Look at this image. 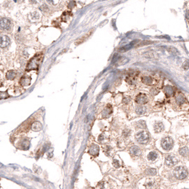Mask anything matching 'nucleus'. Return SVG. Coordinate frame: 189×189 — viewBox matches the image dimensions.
Segmentation results:
<instances>
[{
    "instance_id": "f257e3e1",
    "label": "nucleus",
    "mask_w": 189,
    "mask_h": 189,
    "mask_svg": "<svg viewBox=\"0 0 189 189\" xmlns=\"http://www.w3.org/2000/svg\"><path fill=\"white\" fill-rule=\"evenodd\" d=\"M42 59H43V54L39 53L36 55L29 62L27 67H26V70L29 71L31 70H37L42 61Z\"/></svg>"
},
{
    "instance_id": "f03ea898",
    "label": "nucleus",
    "mask_w": 189,
    "mask_h": 189,
    "mask_svg": "<svg viewBox=\"0 0 189 189\" xmlns=\"http://www.w3.org/2000/svg\"><path fill=\"white\" fill-rule=\"evenodd\" d=\"M136 140L141 144H146L149 141V134L146 131H141L136 134Z\"/></svg>"
},
{
    "instance_id": "7ed1b4c3",
    "label": "nucleus",
    "mask_w": 189,
    "mask_h": 189,
    "mask_svg": "<svg viewBox=\"0 0 189 189\" xmlns=\"http://www.w3.org/2000/svg\"><path fill=\"white\" fill-rule=\"evenodd\" d=\"M174 176L179 180L184 179L188 176V171L183 166H178L174 170Z\"/></svg>"
},
{
    "instance_id": "20e7f679",
    "label": "nucleus",
    "mask_w": 189,
    "mask_h": 189,
    "mask_svg": "<svg viewBox=\"0 0 189 189\" xmlns=\"http://www.w3.org/2000/svg\"><path fill=\"white\" fill-rule=\"evenodd\" d=\"M162 148L166 151L171 150L173 146V140L170 137H166L162 139L161 142Z\"/></svg>"
},
{
    "instance_id": "39448f33",
    "label": "nucleus",
    "mask_w": 189,
    "mask_h": 189,
    "mask_svg": "<svg viewBox=\"0 0 189 189\" xmlns=\"http://www.w3.org/2000/svg\"><path fill=\"white\" fill-rule=\"evenodd\" d=\"M178 160V159L173 156V155H168L166 157V160H165V163L166 166L171 167V166H174L175 165L177 164Z\"/></svg>"
},
{
    "instance_id": "423d86ee",
    "label": "nucleus",
    "mask_w": 189,
    "mask_h": 189,
    "mask_svg": "<svg viewBox=\"0 0 189 189\" xmlns=\"http://www.w3.org/2000/svg\"><path fill=\"white\" fill-rule=\"evenodd\" d=\"M1 29L2 30H9L12 26V21L7 18L1 19Z\"/></svg>"
},
{
    "instance_id": "0eeeda50",
    "label": "nucleus",
    "mask_w": 189,
    "mask_h": 189,
    "mask_svg": "<svg viewBox=\"0 0 189 189\" xmlns=\"http://www.w3.org/2000/svg\"><path fill=\"white\" fill-rule=\"evenodd\" d=\"M135 101L138 104L144 105V104H146V103H148V98H147L146 94H142V93H140V94H139L137 96V98L135 99Z\"/></svg>"
},
{
    "instance_id": "6e6552de",
    "label": "nucleus",
    "mask_w": 189,
    "mask_h": 189,
    "mask_svg": "<svg viewBox=\"0 0 189 189\" xmlns=\"http://www.w3.org/2000/svg\"><path fill=\"white\" fill-rule=\"evenodd\" d=\"M99 151H100V148L97 144H92L89 148V153L94 156H98Z\"/></svg>"
},
{
    "instance_id": "1a4fd4ad",
    "label": "nucleus",
    "mask_w": 189,
    "mask_h": 189,
    "mask_svg": "<svg viewBox=\"0 0 189 189\" xmlns=\"http://www.w3.org/2000/svg\"><path fill=\"white\" fill-rule=\"evenodd\" d=\"M11 43L10 39L5 35H2L1 36V47L2 48H6Z\"/></svg>"
},
{
    "instance_id": "9d476101",
    "label": "nucleus",
    "mask_w": 189,
    "mask_h": 189,
    "mask_svg": "<svg viewBox=\"0 0 189 189\" xmlns=\"http://www.w3.org/2000/svg\"><path fill=\"white\" fill-rule=\"evenodd\" d=\"M163 91H164V93H165V94L167 96V97H172L173 94H174V90H173V88L171 87V86H170V85H167V86H166L165 87H164V90H163Z\"/></svg>"
},
{
    "instance_id": "9b49d317",
    "label": "nucleus",
    "mask_w": 189,
    "mask_h": 189,
    "mask_svg": "<svg viewBox=\"0 0 189 189\" xmlns=\"http://www.w3.org/2000/svg\"><path fill=\"white\" fill-rule=\"evenodd\" d=\"M154 129L155 132H156V133H160V132H161L163 131V129H164V126H163V125L162 122H156V123L154 124Z\"/></svg>"
},
{
    "instance_id": "f8f14e48",
    "label": "nucleus",
    "mask_w": 189,
    "mask_h": 189,
    "mask_svg": "<svg viewBox=\"0 0 189 189\" xmlns=\"http://www.w3.org/2000/svg\"><path fill=\"white\" fill-rule=\"evenodd\" d=\"M176 100L177 104H178V105H182V104H183V103H185V98L184 94H182L181 92H178V93L176 94Z\"/></svg>"
},
{
    "instance_id": "ddd939ff",
    "label": "nucleus",
    "mask_w": 189,
    "mask_h": 189,
    "mask_svg": "<svg viewBox=\"0 0 189 189\" xmlns=\"http://www.w3.org/2000/svg\"><path fill=\"white\" fill-rule=\"evenodd\" d=\"M130 153L134 156H139L142 153V151L137 146H133L130 148Z\"/></svg>"
},
{
    "instance_id": "4468645a",
    "label": "nucleus",
    "mask_w": 189,
    "mask_h": 189,
    "mask_svg": "<svg viewBox=\"0 0 189 189\" xmlns=\"http://www.w3.org/2000/svg\"><path fill=\"white\" fill-rule=\"evenodd\" d=\"M30 82H31V77L26 75H24V77H22L20 80V83L22 86H28L30 85Z\"/></svg>"
},
{
    "instance_id": "2eb2a0df",
    "label": "nucleus",
    "mask_w": 189,
    "mask_h": 189,
    "mask_svg": "<svg viewBox=\"0 0 189 189\" xmlns=\"http://www.w3.org/2000/svg\"><path fill=\"white\" fill-rule=\"evenodd\" d=\"M31 129L34 132H39L42 129V125L39 122H35L32 124Z\"/></svg>"
},
{
    "instance_id": "dca6fc26",
    "label": "nucleus",
    "mask_w": 189,
    "mask_h": 189,
    "mask_svg": "<svg viewBox=\"0 0 189 189\" xmlns=\"http://www.w3.org/2000/svg\"><path fill=\"white\" fill-rule=\"evenodd\" d=\"M137 42H138V41H132V43H130L126 45L125 46L121 48L120 49V52H125V51H127L129 50V49H130L131 48H132V47L135 45V43H137Z\"/></svg>"
},
{
    "instance_id": "f3484780",
    "label": "nucleus",
    "mask_w": 189,
    "mask_h": 189,
    "mask_svg": "<svg viewBox=\"0 0 189 189\" xmlns=\"http://www.w3.org/2000/svg\"><path fill=\"white\" fill-rule=\"evenodd\" d=\"M142 80L143 83H144L145 85H151L153 83V79L150 76H144L142 77Z\"/></svg>"
},
{
    "instance_id": "a211bd4d",
    "label": "nucleus",
    "mask_w": 189,
    "mask_h": 189,
    "mask_svg": "<svg viewBox=\"0 0 189 189\" xmlns=\"http://www.w3.org/2000/svg\"><path fill=\"white\" fill-rule=\"evenodd\" d=\"M92 31H89L87 34H85L83 36H82L80 39H77V41L76 42V44L77 45V44H79V43H82L83 41H85V40H86V39H87V38H88V37H89V36L91 35V34H92Z\"/></svg>"
},
{
    "instance_id": "6ab92c4d",
    "label": "nucleus",
    "mask_w": 189,
    "mask_h": 189,
    "mask_svg": "<svg viewBox=\"0 0 189 189\" xmlns=\"http://www.w3.org/2000/svg\"><path fill=\"white\" fill-rule=\"evenodd\" d=\"M158 157V154L155 151H151L149 154H148V159L151 161H155Z\"/></svg>"
},
{
    "instance_id": "aec40b11",
    "label": "nucleus",
    "mask_w": 189,
    "mask_h": 189,
    "mask_svg": "<svg viewBox=\"0 0 189 189\" xmlns=\"http://www.w3.org/2000/svg\"><path fill=\"white\" fill-rule=\"evenodd\" d=\"M179 153L183 156H187L189 155V149H188V147H183L179 150Z\"/></svg>"
},
{
    "instance_id": "412c9836",
    "label": "nucleus",
    "mask_w": 189,
    "mask_h": 189,
    "mask_svg": "<svg viewBox=\"0 0 189 189\" xmlns=\"http://www.w3.org/2000/svg\"><path fill=\"white\" fill-rule=\"evenodd\" d=\"M146 107H144V106H140V107H137L136 109V112L137 114L138 115H143L146 112Z\"/></svg>"
},
{
    "instance_id": "4be33fe9",
    "label": "nucleus",
    "mask_w": 189,
    "mask_h": 189,
    "mask_svg": "<svg viewBox=\"0 0 189 189\" xmlns=\"http://www.w3.org/2000/svg\"><path fill=\"white\" fill-rule=\"evenodd\" d=\"M16 77V73L13 70H10L7 73V78L8 80H14Z\"/></svg>"
},
{
    "instance_id": "5701e85b",
    "label": "nucleus",
    "mask_w": 189,
    "mask_h": 189,
    "mask_svg": "<svg viewBox=\"0 0 189 189\" xmlns=\"http://www.w3.org/2000/svg\"><path fill=\"white\" fill-rule=\"evenodd\" d=\"M30 146V142L28 139H24L22 142V148L24 149H27L29 148Z\"/></svg>"
},
{
    "instance_id": "b1692460",
    "label": "nucleus",
    "mask_w": 189,
    "mask_h": 189,
    "mask_svg": "<svg viewBox=\"0 0 189 189\" xmlns=\"http://www.w3.org/2000/svg\"><path fill=\"white\" fill-rule=\"evenodd\" d=\"M146 173L148 175H151V176H154L156 173V170L155 168H148L146 171Z\"/></svg>"
},
{
    "instance_id": "393cba45",
    "label": "nucleus",
    "mask_w": 189,
    "mask_h": 189,
    "mask_svg": "<svg viewBox=\"0 0 189 189\" xmlns=\"http://www.w3.org/2000/svg\"><path fill=\"white\" fill-rule=\"evenodd\" d=\"M137 127H139V128H142V129H144L146 127V122L143 120H140L137 122Z\"/></svg>"
},
{
    "instance_id": "a878e982",
    "label": "nucleus",
    "mask_w": 189,
    "mask_h": 189,
    "mask_svg": "<svg viewBox=\"0 0 189 189\" xmlns=\"http://www.w3.org/2000/svg\"><path fill=\"white\" fill-rule=\"evenodd\" d=\"M183 68L184 69V70H188V68H189V61H188V60H185L184 63H183Z\"/></svg>"
},
{
    "instance_id": "bb28decb",
    "label": "nucleus",
    "mask_w": 189,
    "mask_h": 189,
    "mask_svg": "<svg viewBox=\"0 0 189 189\" xmlns=\"http://www.w3.org/2000/svg\"><path fill=\"white\" fill-rule=\"evenodd\" d=\"M113 166L115 167V168H119L120 166V162L117 161V160H116V159H114L113 160Z\"/></svg>"
},
{
    "instance_id": "cd10ccee",
    "label": "nucleus",
    "mask_w": 189,
    "mask_h": 189,
    "mask_svg": "<svg viewBox=\"0 0 189 189\" xmlns=\"http://www.w3.org/2000/svg\"><path fill=\"white\" fill-rule=\"evenodd\" d=\"M154 185V182H149V183H147V184H146V187H147V188H149V189H151V188H153Z\"/></svg>"
},
{
    "instance_id": "c85d7f7f",
    "label": "nucleus",
    "mask_w": 189,
    "mask_h": 189,
    "mask_svg": "<svg viewBox=\"0 0 189 189\" xmlns=\"http://www.w3.org/2000/svg\"><path fill=\"white\" fill-rule=\"evenodd\" d=\"M130 100H131L130 98H129V97H125V98L123 99V103H128Z\"/></svg>"
},
{
    "instance_id": "c756f323",
    "label": "nucleus",
    "mask_w": 189,
    "mask_h": 189,
    "mask_svg": "<svg viewBox=\"0 0 189 189\" xmlns=\"http://www.w3.org/2000/svg\"><path fill=\"white\" fill-rule=\"evenodd\" d=\"M185 18L189 19V10H188L186 12H185Z\"/></svg>"
}]
</instances>
